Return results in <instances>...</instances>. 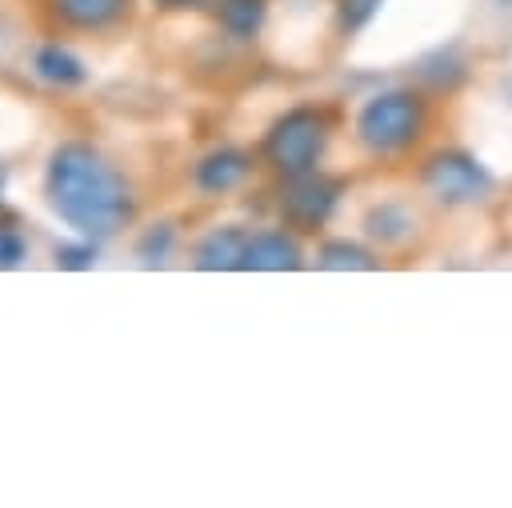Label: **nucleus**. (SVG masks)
<instances>
[{
  "mask_svg": "<svg viewBox=\"0 0 512 508\" xmlns=\"http://www.w3.org/2000/svg\"><path fill=\"white\" fill-rule=\"evenodd\" d=\"M168 248H172V228H168V224L148 228V232H144V240L136 244V252H140V260H144V264H160V260L168 256Z\"/></svg>",
  "mask_w": 512,
  "mask_h": 508,
  "instance_id": "obj_14",
  "label": "nucleus"
},
{
  "mask_svg": "<svg viewBox=\"0 0 512 508\" xmlns=\"http://www.w3.org/2000/svg\"><path fill=\"white\" fill-rule=\"evenodd\" d=\"M264 20V0H220V24L236 36L248 40Z\"/></svg>",
  "mask_w": 512,
  "mask_h": 508,
  "instance_id": "obj_11",
  "label": "nucleus"
},
{
  "mask_svg": "<svg viewBox=\"0 0 512 508\" xmlns=\"http://www.w3.org/2000/svg\"><path fill=\"white\" fill-rule=\"evenodd\" d=\"M52 8L72 28H108L128 12V0H52Z\"/></svg>",
  "mask_w": 512,
  "mask_h": 508,
  "instance_id": "obj_9",
  "label": "nucleus"
},
{
  "mask_svg": "<svg viewBox=\"0 0 512 508\" xmlns=\"http://www.w3.org/2000/svg\"><path fill=\"white\" fill-rule=\"evenodd\" d=\"M316 264H320V268H356V272L376 268L372 252L360 248V244H348V240H328V244L320 248V256H316Z\"/></svg>",
  "mask_w": 512,
  "mask_h": 508,
  "instance_id": "obj_12",
  "label": "nucleus"
},
{
  "mask_svg": "<svg viewBox=\"0 0 512 508\" xmlns=\"http://www.w3.org/2000/svg\"><path fill=\"white\" fill-rule=\"evenodd\" d=\"M24 236L12 232V228H0V268H16L24 260Z\"/></svg>",
  "mask_w": 512,
  "mask_h": 508,
  "instance_id": "obj_15",
  "label": "nucleus"
},
{
  "mask_svg": "<svg viewBox=\"0 0 512 508\" xmlns=\"http://www.w3.org/2000/svg\"><path fill=\"white\" fill-rule=\"evenodd\" d=\"M288 180L292 184H288V192L280 200L284 220L292 228H300V232H316L332 216V208L340 200V180H328L320 172H304V176H288Z\"/></svg>",
  "mask_w": 512,
  "mask_h": 508,
  "instance_id": "obj_5",
  "label": "nucleus"
},
{
  "mask_svg": "<svg viewBox=\"0 0 512 508\" xmlns=\"http://www.w3.org/2000/svg\"><path fill=\"white\" fill-rule=\"evenodd\" d=\"M4 180H8V168L0 164V192H4Z\"/></svg>",
  "mask_w": 512,
  "mask_h": 508,
  "instance_id": "obj_19",
  "label": "nucleus"
},
{
  "mask_svg": "<svg viewBox=\"0 0 512 508\" xmlns=\"http://www.w3.org/2000/svg\"><path fill=\"white\" fill-rule=\"evenodd\" d=\"M420 184L440 204H472L492 188V176L476 156L452 148V152H436L424 160Z\"/></svg>",
  "mask_w": 512,
  "mask_h": 508,
  "instance_id": "obj_4",
  "label": "nucleus"
},
{
  "mask_svg": "<svg viewBox=\"0 0 512 508\" xmlns=\"http://www.w3.org/2000/svg\"><path fill=\"white\" fill-rule=\"evenodd\" d=\"M424 132V100L408 88L372 96L356 112V136L372 152H400Z\"/></svg>",
  "mask_w": 512,
  "mask_h": 508,
  "instance_id": "obj_2",
  "label": "nucleus"
},
{
  "mask_svg": "<svg viewBox=\"0 0 512 508\" xmlns=\"http://www.w3.org/2000/svg\"><path fill=\"white\" fill-rule=\"evenodd\" d=\"M44 192L52 212L80 236H112L132 220V196L124 176L92 144H60L48 160Z\"/></svg>",
  "mask_w": 512,
  "mask_h": 508,
  "instance_id": "obj_1",
  "label": "nucleus"
},
{
  "mask_svg": "<svg viewBox=\"0 0 512 508\" xmlns=\"http://www.w3.org/2000/svg\"><path fill=\"white\" fill-rule=\"evenodd\" d=\"M328 144V120L324 112L300 104L292 112H284L268 140H264V152L272 160V168H280L284 176H304V172H316V160Z\"/></svg>",
  "mask_w": 512,
  "mask_h": 508,
  "instance_id": "obj_3",
  "label": "nucleus"
},
{
  "mask_svg": "<svg viewBox=\"0 0 512 508\" xmlns=\"http://www.w3.org/2000/svg\"><path fill=\"white\" fill-rule=\"evenodd\" d=\"M156 4H164V8H196L204 0H156Z\"/></svg>",
  "mask_w": 512,
  "mask_h": 508,
  "instance_id": "obj_18",
  "label": "nucleus"
},
{
  "mask_svg": "<svg viewBox=\"0 0 512 508\" xmlns=\"http://www.w3.org/2000/svg\"><path fill=\"white\" fill-rule=\"evenodd\" d=\"M92 256H96L92 244H60V248H56V264H60V268H88Z\"/></svg>",
  "mask_w": 512,
  "mask_h": 508,
  "instance_id": "obj_16",
  "label": "nucleus"
},
{
  "mask_svg": "<svg viewBox=\"0 0 512 508\" xmlns=\"http://www.w3.org/2000/svg\"><path fill=\"white\" fill-rule=\"evenodd\" d=\"M32 68H36V72H40L48 84H60V88L84 84V76H88L84 60H80V56H72L68 48H60V44H44V48L36 52Z\"/></svg>",
  "mask_w": 512,
  "mask_h": 508,
  "instance_id": "obj_10",
  "label": "nucleus"
},
{
  "mask_svg": "<svg viewBox=\"0 0 512 508\" xmlns=\"http://www.w3.org/2000/svg\"><path fill=\"white\" fill-rule=\"evenodd\" d=\"M376 4H380V0H344V24H348V28H360V24L376 12Z\"/></svg>",
  "mask_w": 512,
  "mask_h": 508,
  "instance_id": "obj_17",
  "label": "nucleus"
},
{
  "mask_svg": "<svg viewBox=\"0 0 512 508\" xmlns=\"http://www.w3.org/2000/svg\"><path fill=\"white\" fill-rule=\"evenodd\" d=\"M244 176H248V156H244L240 148H216V152H208V156L192 168L196 188H200V192H212V196L236 188Z\"/></svg>",
  "mask_w": 512,
  "mask_h": 508,
  "instance_id": "obj_7",
  "label": "nucleus"
},
{
  "mask_svg": "<svg viewBox=\"0 0 512 508\" xmlns=\"http://www.w3.org/2000/svg\"><path fill=\"white\" fill-rule=\"evenodd\" d=\"M368 232L380 236V240H404V236L412 232V216H408V208H400V204L372 208V212H368Z\"/></svg>",
  "mask_w": 512,
  "mask_h": 508,
  "instance_id": "obj_13",
  "label": "nucleus"
},
{
  "mask_svg": "<svg viewBox=\"0 0 512 508\" xmlns=\"http://www.w3.org/2000/svg\"><path fill=\"white\" fill-rule=\"evenodd\" d=\"M244 248H248V236L240 228H216L196 244V268H204V272L240 268L244 264Z\"/></svg>",
  "mask_w": 512,
  "mask_h": 508,
  "instance_id": "obj_8",
  "label": "nucleus"
},
{
  "mask_svg": "<svg viewBox=\"0 0 512 508\" xmlns=\"http://www.w3.org/2000/svg\"><path fill=\"white\" fill-rule=\"evenodd\" d=\"M240 268H248V272H288V268H300V248L288 232H256V236H248Z\"/></svg>",
  "mask_w": 512,
  "mask_h": 508,
  "instance_id": "obj_6",
  "label": "nucleus"
}]
</instances>
